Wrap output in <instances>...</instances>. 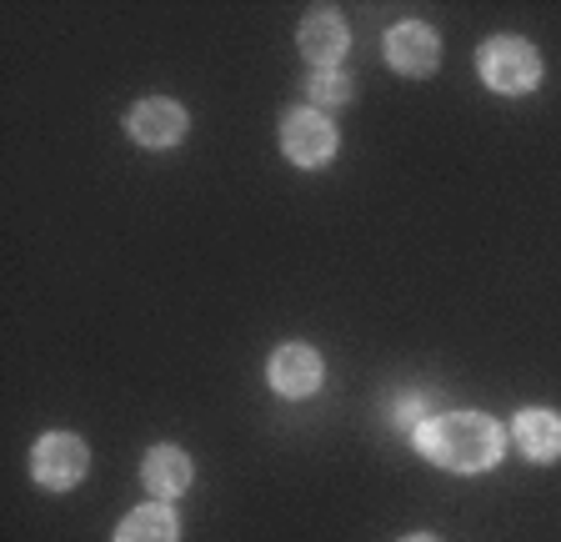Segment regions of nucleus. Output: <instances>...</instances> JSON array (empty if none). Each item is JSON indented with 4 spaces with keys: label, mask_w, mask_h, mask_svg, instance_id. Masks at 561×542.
Masks as SVG:
<instances>
[{
    "label": "nucleus",
    "mask_w": 561,
    "mask_h": 542,
    "mask_svg": "<svg viewBox=\"0 0 561 542\" xmlns=\"http://www.w3.org/2000/svg\"><path fill=\"white\" fill-rule=\"evenodd\" d=\"M421 407H426L421 397H407V402L397 407V422H401V427H421V422H426V417H421Z\"/></svg>",
    "instance_id": "obj_13"
},
{
    "label": "nucleus",
    "mask_w": 561,
    "mask_h": 542,
    "mask_svg": "<svg viewBox=\"0 0 561 542\" xmlns=\"http://www.w3.org/2000/svg\"><path fill=\"white\" fill-rule=\"evenodd\" d=\"M401 542H442V538H432V532H411V538H401Z\"/></svg>",
    "instance_id": "obj_14"
},
{
    "label": "nucleus",
    "mask_w": 561,
    "mask_h": 542,
    "mask_svg": "<svg viewBox=\"0 0 561 542\" xmlns=\"http://www.w3.org/2000/svg\"><path fill=\"white\" fill-rule=\"evenodd\" d=\"M512 437L531 462H557L561 458V417L547 413V407H526V413H516Z\"/></svg>",
    "instance_id": "obj_9"
},
{
    "label": "nucleus",
    "mask_w": 561,
    "mask_h": 542,
    "mask_svg": "<svg viewBox=\"0 0 561 542\" xmlns=\"http://www.w3.org/2000/svg\"><path fill=\"white\" fill-rule=\"evenodd\" d=\"M416 452L446 472H486L502 462L506 432L486 413H436L416 427Z\"/></svg>",
    "instance_id": "obj_1"
},
{
    "label": "nucleus",
    "mask_w": 561,
    "mask_h": 542,
    "mask_svg": "<svg viewBox=\"0 0 561 542\" xmlns=\"http://www.w3.org/2000/svg\"><path fill=\"white\" fill-rule=\"evenodd\" d=\"M477 71L491 91L526 95V91H537V81H541V56L522 36H496L477 50Z\"/></svg>",
    "instance_id": "obj_2"
},
{
    "label": "nucleus",
    "mask_w": 561,
    "mask_h": 542,
    "mask_svg": "<svg viewBox=\"0 0 561 542\" xmlns=\"http://www.w3.org/2000/svg\"><path fill=\"white\" fill-rule=\"evenodd\" d=\"M116 542H181V522L165 503H146L136 512H126V522L116 528Z\"/></svg>",
    "instance_id": "obj_11"
},
{
    "label": "nucleus",
    "mask_w": 561,
    "mask_h": 542,
    "mask_svg": "<svg viewBox=\"0 0 561 542\" xmlns=\"http://www.w3.org/2000/svg\"><path fill=\"white\" fill-rule=\"evenodd\" d=\"M126 131L140 146L161 151V146H175L186 136V111H181V101H171V95H146V101H136Z\"/></svg>",
    "instance_id": "obj_8"
},
{
    "label": "nucleus",
    "mask_w": 561,
    "mask_h": 542,
    "mask_svg": "<svg viewBox=\"0 0 561 542\" xmlns=\"http://www.w3.org/2000/svg\"><path fill=\"white\" fill-rule=\"evenodd\" d=\"M271 387L280 392V397H311L316 387H321V377H327V366H321V352L306 342H286L276 347V357H271Z\"/></svg>",
    "instance_id": "obj_7"
},
{
    "label": "nucleus",
    "mask_w": 561,
    "mask_h": 542,
    "mask_svg": "<svg viewBox=\"0 0 561 542\" xmlns=\"http://www.w3.org/2000/svg\"><path fill=\"white\" fill-rule=\"evenodd\" d=\"M85 467H91V452L76 432H46L31 448V477L46 493H70L85 477Z\"/></svg>",
    "instance_id": "obj_3"
},
{
    "label": "nucleus",
    "mask_w": 561,
    "mask_h": 542,
    "mask_svg": "<svg viewBox=\"0 0 561 542\" xmlns=\"http://www.w3.org/2000/svg\"><path fill=\"white\" fill-rule=\"evenodd\" d=\"M296 46H301V56L311 60L316 71H336V60L346 56V46H351L341 11H331V5H316V11H306Z\"/></svg>",
    "instance_id": "obj_6"
},
{
    "label": "nucleus",
    "mask_w": 561,
    "mask_h": 542,
    "mask_svg": "<svg viewBox=\"0 0 561 542\" xmlns=\"http://www.w3.org/2000/svg\"><path fill=\"white\" fill-rule=\"evenodd\" d=\"M280 146H286V156H291L296 166H327L331 156H336L341 136L327 121V111L301 106V111H291V116L280 121Z\"/></svg>",
    "instance_id": "obj_4"
},
{
    "label": "nucleus",
    "mask_w": 561,
    "mask_h": 542,
    "mask_svg": "<svg viewBox=\"0 0 561 542\" xmlns=\"http://www.w3.org/2000/svg\"><path fill=\"white\" fill-rule=\"evenodd\" d=\"M140 477H146V487H151L156 497H181L191 487V458L181 448H151L146 452V462H140Z\"/></svg>",
    "instance_id": "obj_10"
},
{
    "label": "nucleus",
    "mask_w": 561,
    "mask_h": 542,
    "mask_svg": "<svg viewBox=\"0 0 561 542\" xmlns=\"http://www.w3.org/2000/svg\"><path fill=\"white\" fill-rule=\"evenodd\" d=\"M311 101H321V106H346V101H351V81L341 71H316L311 76Z\"/></svg>",
    "instance_id": "obj_12"
},
{
    "label": "nucleus",
    "mask_w": 561,
    "mask_h": 542,
    "mask_svg": "<svg viewBox=\"0 0 561 542\" xmlns=\"http://www.w3.org/2000/svg\"><path fill=\"white\" fill-rule=\"evenodd\" d=\"M386 60L401 76H432L442 60V36L426 21H397L386 31Z\"/></svg>",
    "instance_id": "obj_5"
}]
</instances>
